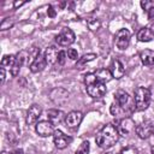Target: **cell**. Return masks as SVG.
Listing matches in <instances>:
<instances>
[{"label":"cell","instance_id":"38","mask_svg":"<svg viewBox=\"0 0 154 154\" xmlns=\"http://www.w3.org/2000/svg\"><path fill=\"white\" fill-rule=\"evenodd\" d=\"M152 154H154V146L152 147Z\"/></svg>","mask_w":154,"mask_h":154},{"label":"cell","instance_id":"10","mask_svg":"<svg viewBox=\"0 0 154 154\" xmlns=\"http://www.w3.org/2000/svg\"><path fill=\"white\" fill-rule=\"evenodd\" d=\"M107 89L106 85L103 83L100 82H95L90 85H87V93L89 94V96H91L93 99H100L106 94Z\"/></svg>","mask_w":154,"mask_h":154},{"label":"cell","instance_id":"18","mask_svg":"<svg viewBox=\"0 0 154 154\" xmlns=\"http://www.w3.org/2000/svg\"><path fill=\"white\" fill-rule=\"evenodd\" d=\"M94 75L96 77V81L100 82V83H103V84L107 83V82H109L113 78L109 69H99V70H96L94 72Z\"/></svg>","mask_w":154,"mask_h":154},{"label":"cell","instance_id":"37","mask_svg":"<svg viewBox=\"0 0 154 154\" xmlns=\"http://www.w3.org/2000/svg\"><path fill=\"white\" fill-rule=\"evenodd\" d=\"M25 2L24 1H14V7L17 8V7H19V6H22V5H24Z\"/></svg>","mask_w":154,"mask_h":154},{"label":"cell","instance_id":"36","mask_svg":"<svg viewBox=\"0 0 154 154\" xmlns=\"http://www.w3.org/2000/svg\"><path fill=\"white\" fill-rule=\"evenodd\" d=\"M11 154H23V149H20V148L14 149V150H12V152H11Z\"/></svg>","mask_w":154,"mask_h":154},{"label":"cell","instance_id":"6","mask_svg":"<svg viewBox=\"0 0 154 154\" xmlns=\"http://www.w3.org/2000/svg\"><path fill=\"white\" fill-rule=\"evenodd\" d=\"M69 95H70V94H69V91H67L66 89H64V88H54V89H52L51 93H49V99H51L52 102H54L55 105L61 106V105H64V103L67 101Z\"/></svg>","mask_w":154,"mask_h":154},{"label":"cell","instance_id":"13","mask_svg":"<svg viewBox=\"0 0 154 154\" xmlns=\"http://www.w3.org/2000/svg\"><path fill=\"white\" fill-rule=\"evenodd\" d=\"M41 113H42L41 106H38V105H36V103L31 105V106L29 107V109L26 111V123H28L29 125L36 124L37 120H38V118L41 117Z\"/></svg>","mask_w":154,"mask_h":154},{"label":"cell","instance_id":"35","mask_svg":"<svg viewBox=\"0 0 154 154\" xmlns=\"http://www.w3.org/2000/svg\"><path fill=\"white\" fill-rule=\"evenodd\" d=\"M47 13H48V16H49V17H55V10H54L52 6H49V7H48Z\"/></svg>","mask_w":154,"mask_h":154},{"label":"cell","instance_id":"5","mask_svg":"<svg viewBox=\"0 0 154 154\" xmlns=\"http://www.w3.org/2000/svg\"><path fill=\"white\" fill-rule=\"evenodd\" d=\"M130 37H131V34L128 29L118 30L116 32V36H114V43H116L117 48L120 49V51L126 49L129 43H130Z\"/></svg>","mask_w":154,"mask_h":154},{"label":"cell","instance_id":"8","mask_svg":"<svg viewBox=\"0 0 154 154\" xmlns=\"http://www.w3.org/2000/svg\"><path fill=\"white\" fill-rule=\"evenodd\" d=\"M135 131H136V134L140 138L144 140V138H148L154 132V125L150 120H144V122H142L141 124H138L136 126Z\"/></svg>","mask_w":154,"mask_h":154},{"label":"cell","instance_id":"39","mask_svg":"<svg viewBox=\"0 0 154 154\" xmlns=\"http://www.w3.org/2000/svg\"><path fill=\"white\" fill-rule=\"evenodd\" d=\"M152 31H153V34H154V24H153V26H152Z\"/></svg>","mask_w":154,"mask_h":154},{"label":"cell","instance_id":"12","mask_svg":"<svg viewBox=\"0 0 154 154\" xmlns=\"http://www.w3.org/2000/svg\"><path fill=\"white\" fill-rule=\"evenodd\" d=\"M118 131H119V135H123V136H125V135H129L130 132H132L136 128H135V122L131 119V118H129V117H125V118H123L120 122H119V124H118Z\"/></svg>","mask_w":154,"mask_h":154},{"label":"cell","instance_id":"30","mask_svg":"<svg viewBox=\"0 0 154 154\" xmlns=\"http://www.w3.org/2000/svg\"><path fill=\"white\" fill-rule=\"evenodd\" d=\"M120 154H138V150L135 147H126V148L122 149Z\"/></svg>","mask_w":154,"mask_h":154},{"label":"cell","instance_id":"16","mask_svg":"<svg viewBox=\"0 0 154 154\" xmlns=\"http://www.w3.org/2000/svg\"><path fill=\"white\" fill-rule=\"evenodd\" d=\"M109 71H111L113 78H117V79L122 78V77L124 76V73H125L124 65H123V64L120 63V60H118V59H114V60L112 61Z\"/></svg>","mask_w":154,"mask_h":154},{"label":"cell","instance_id":"21","mask_svg":"<svg viewBox=\"0 0 154 154\" xmlns=\"http://www.w3.org/2000/svg\"><path fill=\"white\" fill-rule=\"evenodd\" d=\"M137 40L140 42H149L154 40V34L149 28H142L137 32Z\"/></svg>","mask_w":154,"mask_h":154},{"label":"cell","instance_id":"3","mask_svg":"<svg viewBox=\"0 0 154 154\" xmlns=\"http://www.w3.org/2000/svg\"><path fill=\"white\" fill-rule=\"evenodd\" d=\"M114 97H116V102L119 105V107L122 108V111L124 112H128V113H131L136 107H135V101L134 99L124 90H118L116 94H114Z\"/></svg>","mask_w":154,"mask_h":154},{"label":"cell","instance_id":"14","mask_svg":"<svg viewBox=\"0 0 154 154\" xmlns=\"http://www.w3.org/2000/svg\"><path fill=\"white\" fill-rule=\"evenodd\" d=\"M46 64H47V61L45 59V54H41L40 53L35 59H32V61H31V64H30L29 67H30V71L31 72L37 73V72H41L45 69Z\"/></svg>","mask_w":154,"mask_h":154},{"label":"cell","instance_id":"4","mask_svg":"<svg viewBox=\"0 0 154 154\" xmlns=\"http://www.w3.org/2000/svg\"><path fill=\"white\" fill-rule=\"evenodd\" d=\"M55 42L59 46L67 47L75 42V32L70 28H63L61 31L55 36Z\"/></svg>","mask_w":154,"mask_h":154},{"label":"cell","instance_id":"27","mask_svg":"<svg viewBox=\"0 0 154 154\" xmlns=\"http://www.w3.org/2000/svg\"><path fill=\"white\" fill-rule=\"evenodd\" d=\"M95 82H97V81H96V77H95L94 73H88V75L84 76V83L87 85H90V84H93Z\"/></svg>","mask_w":154,"mask_h":154},{"label":"cell","instance_id":"25","mask_svg":"<svg viewBox=\"0 0 154 154\" xmlns=\"http://www.w3.org/2000/svg\"><path fill=\"white\" fill-rule=\"evenodd\" d=\"M87 24H88V28H89L90 30H93V31L100 29V26H101V22H100V19H97V18H91V19H89Z\"/></svg>","mask_w":154,"mask_h":154},{"label":"cell","instance_id":"29","mask_svg":"<svg viewBox=\"0 0 154 154\" xmlns=\"http://www.w3.org/2000/svg\"><path fill=\"white\" fill-rule=\"evenodd\" d=\"M120 112H122V108L119 107V105H118L117 102H114V103L111 105V113H112L113 116H118Z\"/></svg>","mask_w":154,"mask_h":154},{"label":"cell","instance_id":"23","mask_svg":"<svg viewBox=\"0 0 154 154\" xmlns=\"http://www.w3.org/2000/svg\"><path fill=\"white\" fill-rule=\"evenodd\" d=\"M14 60H16V55H4L2 59H1V66L2 67H12L13 64H14Z\"/></svg>","mask_w":154,"mask_h":154},{"label":"cell","instance_id":"2","mask_svg":"<svg viewBox=\"0 0 154 154\" xmlns=\"http://www.w3.org/2000/svg\"><path fill=\"white\" fill-rule=\"evenodd\" d=\"M134 101H135V107L137 111H144L148 108L150 103V91L148 88L144 87H138L135 90L134 95Z\"/></svg>","mask_w":154,"mask_h":154},{"label":"cell","instance_id":"9","mask_svg":"<svg viewBox=\"0 0 154 154\" xmlns=\"http://www.w3.org/2000/svg\"><path fill=\"white\" fill-rule=\"evenodd\" d=\"M53 140H54V144H55V147L58 149H64L72 142V137L65 135L61 130H55L54 131Z\"/></svg>","mask_w":154,"mask_h":154},{"label":"cell","instance_id":"24","mask_svg":"<svg viewBox=\"0 0 154 154\" xmlns=\"http://www.w3.org/2000/svg\"><path fill=\"white\" fill-rule=\"evenodd\" d=\"M13 24H14V20H13V18H10V17H7V18H5V19H2V20H1V24H0V29H1V30H7V29L12 28V26H13Z\"/></svg>","mask_w":154,"mask_h":154},{"label":"cell","instance_id":"33","mask_svg":"<svg viewBox=\"0 0 154 154\" xmlns=\"http://www.w3.org/2000/svg\"><path fill=\"white\" fill-rule=\"evenodd\" d=\"M0 72H1V79H0V83L1 84H4L5 83V78H6V71H5V67H2L1 66V69H0Z\"/></svg>","mask_w":154,"mask_h":154},{"label":"cell","instance_id":"1","mask_svg":"<svg viewBox=\"0 0 154 154\" xmlns=\"http://www.w3.org/2000/svg\"><path fill=\"white\" fill-rule=\"evenodd\" d=\"M119 131L118 128L113 124H106L96 135L95 142L102 149L112 148L119 140Z\"/></svg>","mask_w":154,"mask_h":154},{"label":"cell","instance_id":"34","mask_svg":"<svg viewBox=\"0 0 154 154\" xmlns=\"http://www.w3.org/2000/svg\"><path fill=\"white\" fill-rule=\"evenodd\" d=\"M147 13H148V19H153V18H154V6H152V7L147 11Z\"/></svg>","mask_w":154,"mask_h":154},{"label":"cell","instance_id":"26","mask_svg":"<svg viewBox=\"0 0 154 154\" xmlns=\"http://www.w3.org/2000/svg\"><path fill=\"white\" fill-rule=\"evenodd\" d=\"M89 149H90L89 142H88V141H84V142L81 143V146H79V148L77 149L76 154H89Z\"/></svg>","mask_w":154,"mask_h":154},{"label":"cell","instance_id":"19","mask_svg":"<svg viewBox=\"0 0 154 154\" xmlns=\"http://www.w3.org/2000/svg\"><path fill=\"white\" fill-rule=\"evenodd\" d=\"M47 116H48V120L53 124V125H58L61 123V120L64 119V112L60 111V109H49L47 112Z\"/></svg>","mask_w":154,"mask_h":154},{"label":"cell","instance_id":"28","mask_svg":"<svg viewBox=\"0 0 154 154\" xmlns=\"http://www.w3.org/2000/svg\"><path fill=\"white\" fill-rule=\"evenodd\" d=\"M67 57L71 59V60H78V52L73 48H69L67 49Z\"/></svg>","mask_w":154,"mask_h":154},{"label":"cell","instance_id":"11","mask_svg":"<svg viewBox=\"0 0 154 154\" xmlns=\"http://www.w3.org/2000/svg\"><path fill=\"white\" fill-rule=\"evenodd\" d=\"M82 119H83V114L79 111H71L65 116V123L71 129L78 128V125L81 124Z\"/></svg>","mask_w":154,"mask_h":154},{"label":"cell","instance_id":"31","mask_svg":"<svg viewBox=\"0 0 154 154\" xmlns=\"http://www.w3.org/2000/svg\"><path fill=\"white\" fill-rule=\"evenodd\" d=\"M65 60H66V53L64 51H60L59 52V55H58V64L59 65H64L65 64Z\"/></svg>","mask_w":154,"mask_h":154},{"label":"cell","instance_id":"17","mask_svg":"<svg viewBox=\"0 0 154 154\" xmlns=\"http://www.w3.org/2000/svg\"><path fill=\"white\" fill-rule=\"evenodd\" d=\"M25 52H20V53H18L17 55H16V60H14V64H13V66L10 69L11 70V75L13 76V77H16L18 73H19V70H20V67L23 66V64H24V60H25Z\"/></svg>","mask_w":154,"mask_h":154},{"label":"cell","instance_id":"22","mask_svg":"<svg viewBox=\"0 0 154 154\" xmlns=\"http://www.w3.org/2000/svg\"><path fill=\"white\" fill-rule=\"evenodd\" d=\"M96 58V54H94V53H89V54H84L82 58H79L78 60H77V67H81V66H83V65H85L87 63H89V61H93L94 59Z\"/></svg>","mask_w":154,"mask_h":154},{"label":"cell","instance_id":"7","mask_svg":"<svg viewBox=\"0 0 154 154\" xmlns=\"http://www.w3.org/2000/svg\"><path fill=\"white\" fill-rule=\"evenodd\" d=\"M35 130H36L37 135L41 136V137H48V136L53 135L54 131H55L54 125L49 120H41V122L36 123Z\"/></svg>","mask_w":154,"mask_h":154},{"label":"cell","instance_id":"15","mask_svg":"<svg viewBox=\"0 0 154 154\" xmlns=\"http://www.w3.org/2000/svg\"><path fill=\"white\" fill-rule=\"evenodd\" d=\"M59 52H60V51H58V48H57L55 46H49V47H47L46 51H45V53H43L47 64L53 65V64L58 63V55H59Z\"/></svg>","mask_w":154,"mask_h":154},{"label":"cell","instance_id":"20","mask_svg":"<svg viewBox=\"0 0 154 154\" xmlns=\"http://www.w3.org/2000/svg\"><path fill=\"white\" fill-rule=\"evenodd\" d=\"M140 59L143 65L152 66L154 65V51L152 49H144L140 53Z\"/></svg>","mask_w":154,"mask_h":154},{"label":"cell","instance_id":"32","mask_svg":"<svg viewBox=\"0 0 154 154\" xmlns=\"http://www.w3.org/2000/svg\"><path fill=\"white\" fill-rule=\"evenodd\" d=\"M150 5H152V2H150V1H141V6H142V8H143V10H146V11H148V10L152 7Z\"/></svg>","mask_w":154,"mask_h":154}]
</instances>
